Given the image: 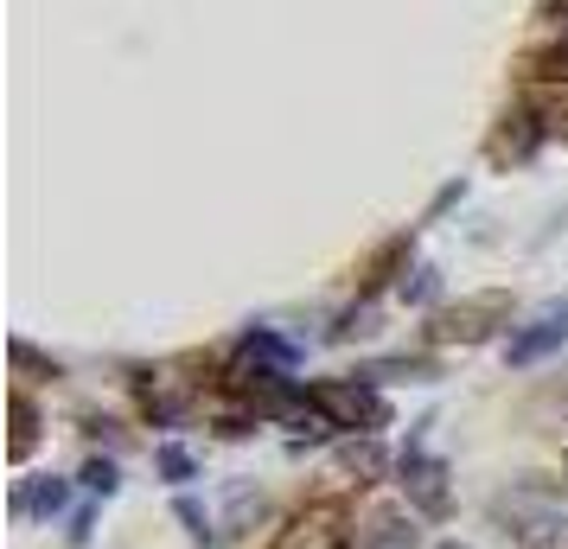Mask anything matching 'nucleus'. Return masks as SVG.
Listing matches in <instances>:
<instances>
[{
	"label": "nucleus",
	"mask_w": 568,
	"mask_h": 549,
	"mask_svg": "<svg viewBox=\"0 0 568 549\" xmlns=\"http://www.w3.org/2000/svg\"><path fill=\"white\" fill-rule=\"evenodd\" d=\"M180 523H185V530H192V537H199V543H205V537H211V530H205V511H199L192 498H180Z\"/></svg>",
	"instance_id": "22"
},
{
	"label": "nucleus",
	"mask_w": 568,
	"mask_h": 549,
	"mask_svg": "<svg viewBox=\"0 0 568 549\" xmlns=\"http://www.w3.org/2000/svg\"><path fill=\"white\" fill-rule=\"evenodd\" d=\"M83 486H90L97 498H109L122 479H115V467H109V460H90V467H83Z\"/></svg>",
	"instance_id": "21"
},
{
	"label": "nucleus",
	"mask_w": 568,
	"mask_h": 549,
	"mask_svg": "<svg viewBox=\"0 0 568 549\" xmlns=\"http://www.w3.org/2000/svg\"><path fill=\"white\" fill-rule=\"evenodd\" d=\"M134 396H141V409L154 421H173L185 409V377H173V370H141L134 377Z\"/></svg>",
	"instance_id": "7"
},
{
	"label": "nucleus",
	"mask_w": 568,
	"mask_h": 549,
	"mask_svg": "<svg viewBox=\"0 0 568 549\" xmlns=\"http://www.w3.org/2000/svg\"><path fill=\"white\" fill-rule=\"evenodd\" d=\"M275 549H352V518L338 498H320L307 511H294L287 530L275 537Z\"/></svg>",
	"instance_id": "4"
},
{
	"label": "nucleus",
	"mask_w": 568,
	"mask_h": 549,
	"mask_svg": "<svg viewBox=\"0 0 568 549\" xmlns=\"http://www.w3.org/2000/svg\"><path fill=\"white\" fill-rule=\"evenodd\" d=\"M403 262H409V236H389L384 250H377V256L364 262V275H358V288L364 294H377L389 282V275H396V268H403Z\"/></svg>",
	"instance_id": "11"
},
{
	"label": "nucleus",
	"mask_w": 568,
	"mask_h": 549,
	"mask_svg": "<svg viewBox=\"0 0 568 549\" xmlns=\"http://www.w3.org/2000/svg\"><path fill=\"white\" fill-rule=\"evenodd\" d=\"M364 333H377V314H371V307H352V314L333 326V339H364Z\"/></svg>",
	"instance_id": "20"
},
{
	"label": "nucleus",
	"mask_w": 568,
	"mask_h": 549,
	"mask_svg": "<svg viewBox=\"0 0 568 549\" xmlns=\"http://www.w3.org/2000/svg\"><path fill=\"white\" fill-rule=\"evenodd\" d=\"M511 319V294H473V301H460V307H440L435 319H428V339L435 345H479L491 339L498 326Z\"/></svg>",
	"instance_id": "3"
},
{
	"label": "nucleus",
	"mask_w": 568,
	"mask_h": 549,
	"mask_svg": "<svg viewBox=\"0 0 568 549\" xmlns=\"http://www.w3.org/2000/svg\"><path fill=\"white\" fill-rule=\"evenodd\" d=\"M491 511L511 523L524 549H556L568 537V511H562V498L549 492V486H517V492H505Z\"/></svg>",
	"instance_id": "1"
},
{
	"label": "nucleus",
	"mask_w": 568,
	"mask_h": 549,
	"mask_svg": "<svg viewBox=\"0 0 568 549\" xmlns=\"http://www.w3.org/2000/svg\"><path fill=\"white\" fill-rule=\"evenodd\" d=\"M338 467L352 472L358 486H371V479L384 472V447L371 441V435H358V441H345V447H338Z\"/></svg>",
	"instance_id": "12"
},
{
	"label": "nucleus",
	"mask_w": 568,
	"mask_h": 549,
	"mask_svg": "<svg viewBox=\"0 0 568 549\" xmlns=\"http://www.w3.org/2000/svg\"><path fill=\"white\" fill-rule=\"evenodd\" d=\"M13 511H39V518H52V511H64V479H39V486H13Z\"/></svg>",
	"instance_id": "13"
},
{
	"label": "nucleus",
	"mask_w": 568,
	"mask_h": 549,
	"mask_svg": "<svg viewBox=\"0 0 568 549\" xmlns=\"http://www.w3.org/2000/svg\"><path fill=\"white\" fill-rule=\"evenodd\" d=\"M542 141V129L530 122V115H505L498 129H491V141H486V160L491 166H505V160H524L530 148Z\"/></svg>",
	"instance_id": "8"
},
{
	"label": "nucleus",
	"mask_w": 568,
	"mask_h": 549,
	"mask_svg": "<svg viewBox=\"0 0 568 549\" xmlns=\"http://www.w3.org/2000/svg\"><path fill=\"white\" fill-rule=\"evenodd\" d=\"M364 549H415V523L403 518V511L377 505V511L364 518Z\"/></svg>",
	"instance_id": "9"
},
{
	"label": "nucleus",
	"mask_w": 568,
	"mask_h": 549,
	"mask_svg": "<svg viewBox=\"0 0 568 549\" xmlns=\"http://www.w3.org/2000/svg\"><path fill=\"white\" fill-rule=\"evenodd\" d=\"M307 403L333 421V428H358V435H377L389 421V403L371 390V384H358V377H326V384L307 390Z\"/></svg>",
	"instance_id": "2"
},
{
	"label": "nucleus",
	"mask_w": 568,
	"mask_h": 549,
	"mask_svg": "<svg viewBox=\"0 0 568 549\" xmlns=\"http://www.w3.org/2000/svg\"><path fill=\"white\" fill-rule=\"evenodd\" d=\"M562 339H568V301H562V307H549V314H542L537 326H530V333H517L505 358H511V365L524 370V365H537V358H549V352H556Z\"/></svg>",
	"instance_id": "6"
},
{
	"label": "nucleus",
	"mask_w": 568,
	"mask_h": 549,
	"mask_svg": "<svg viewBox=\"0 0 568 549\" xmlns=\"http://www.w3.org/2000/svg\"><path fill=\"white\" fill-rule=\"evenodd\" d=\"M524 71L530 78H549V83H568V39L549 45V52H537V58H524Z\"/></svg>",
	"instance_id": "15"
},
{
	"label": "nucleus",
	"mask_w": 568,
	"mask_h": 549,
	"mask_svg": "<svg viewBox=\"0 0 568 549\" xmlns=\"http://www.w3.org/2000/svg\"><path fill=\"white\" fill-rule=\"evenodd\" d=\"M154 467H160V479L185 486V479H192V454H185V447H160V454H154Z\"/></svg>",
	"instance_id": "16"
},
{
	"label": "nucleus",
	"mask_w": 568,
	"mask_h": 549,
	"mask_svg": "<svg viewBox=\"0 0 568 549\" xmlns=\"http://www.w3.org/2000/svg\"><path fill=\"white\" fill-rule=\"evenodd\" d=\"M440 549H466V543H440Z\"/></svg>",
	"instance_id": "25"
},
{
	"label": "nucleus",
	"mask_w": 568,
	"mask_h": 549,
	"mask_svg": "<svg viewBox=\"0 0 568 549\" xmlns=\"http://www.w3.org/2000/svg\"><path fill=\"white\" fill-rule=\"evenodd\" d=\"M537 20H549V27H568V0H537Z\"/></svg>",
	"instance_id": "23"
},
{
	"label": "nucleus",
	"mask_w": 568,
	"mask_h": 549,
	"mask_svg": "<svg viewBox=\"0 0 568 549\" xmlns=\"http://www.w3.org/2000/svg\"><path fill=\"white\" fill-rule=\"evenodd\" d=\"M403 486H409V498L428 511V518H447V467H440V460H428L422 447H409V454H403Z\"/></svg>",
	"instance_id": "5"
},
{
	"label": "nucleus",
	"mask_w": 568,
	"mask_h": 549,
	"mask_svg": "<svg viewBox=\"0 0 568 549\" xmlns=\"http://www.w3.org/2000/svg\"><path fill=\"white\" fill-rule=\"evenodd\" d=\"M256 511H262V492H256V486H236V492H231V530H243Z\"/></svg>",
	"instance_id": "19"
},
{
	"label": "nucleus",
	"mask_w": 568,
	"mask_h": 549,
	"mask_svg": "<svg viewBox=\"0 0 568 549\" xmlns=\"http://www.w3.org/2000/svg\"><path fill=\"white\" fill-rule=\"evenodd\" d=\"M530 115H537L542 134L568 141V83H542V90H530Z\"/></svg>",
	"instance_id": "10"
},
{
	"label": "nucleus",
	"mask_w": 568,
	"mask_h": 549,
	"mask_svg": "<svg viewBox=\"0 0 568 549\" xmlns=\"http://www.w3.org/2000/svg\"><path fill=\"white\" fill-rule=\"evenodd\" d=\"M542 409H562V416H568V384H556V390L542 396V403H537V416H542Z\"/></svg>",
	"instance_id": "24"
},
{
	"label": "nucleus",
	"mask_w": 568,
	"mask_h": 549,
	"mask_svg": "<svg viewBox=\"0 0 568 549\" xmlns=\"http://www.w3.org/2000/svg\"><path fill=\"white\" fill-rule=\"evenodd\" d=\"M364 377H435L428 358H389V365H371Z\"/></svg>",
	"instance_id": "18"
},
{
	"label": "nucleus",
	"mask_w": 568,
	"mask_h": 549,
	"mask_svg": "<svg viewBox=\"0 0 568 549\" xmlns=\"http://www.w3.org/2000/svg\"><path fill=\"white\" fill-rule=\"evenodd\" d=\"M32 441H39V416H32V403H27V396L13 390V435H7V454H13V460H27Z\"/></svg>",
	"instance_id": "14"
},
{
	"label": "nucleus",
	"mask_w": 568,
	"mask_h": 549,
	"mask_svg": "<svg viewBox=\"0 0 568 549\" xmlns=\"http://www.w3.org/2000/svg\"><path fill=\"white\" fill-rule=\"evenodd\" d=\"M440 294V268H415V282H403V301H415V307H428Z\"/></svg>",
	"instance_id": "17"
}]
</instances>
